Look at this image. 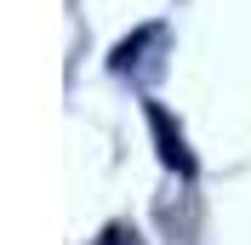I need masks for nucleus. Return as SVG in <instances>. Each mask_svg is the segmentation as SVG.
<instances>
[{"instance_id": "obj_1", "label": "nucleus", "mask_w": 251, "mask_h": 245, "mask_svg": "<svg viewBox=\"0 0 251 245\" xmlns=\"http://www.w3.org/2000/svg\"><path fill=\"white\" fill-rule=\"evenodd\" d=\"M149 125H154L160 160H166V166H172L177 177H194V171H200V160L188 154V137H183V131H177V125H172V114H166V108H160V103H149Z\"/></svg>"}, {"instance_id": "obj_2", "label": "nucleus", "mask_w": 251, "mask_h": 245, "mask_svg": "<svg viewBox=\"0 0 251 245\" xmlns=\"http://www.w3.org/2000/svg\"><path fill=\"white\" fill-rule=\"evenodd\" d=\"M97 245H143V240H137V234H131V228H109V234H103V240H97Z\"/></svg>"}]
</instances>
